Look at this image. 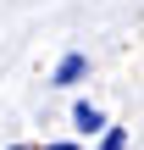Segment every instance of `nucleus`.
Here are the masks:
<instances>
[{"mask_svg": "<svg viewBox=\"0 0 144 150\" xmlns=\"http://www.w3.org/2000/svg\"><path fill=\"white\" fill-rule=\"evenodd\" d=\"M83 72H89V56H78V50H72V56H61V61H55V78H50V83H61V89H67V83H78Z\"/></svg>", "mask_w": 144, "mask_h": 150, "instance_id": "1", "label": "nucleus"}, {"mask_svg": "<svg viewBox=\"0 0 144 150\" xmlns=\"http://www.w3.org/2000/svg\"><path fill=\"white\" fill-rule=\"evenodd\" d=\"M6 150H33V145H6Z\"/></svg>", "mask_w": 144, "mask_h": 150, "instance_id": "5", "label": "nucleus"}, {"mask_svg": "<svg viewBox=\"0 0 144 150\" xmlns=\"http://www.w3.org/2000/svg\"><path fill=\"white\" fill-rule=\"evenodd\" d=\"M100 150H128V128H100Z\"/></svg>", "mask_w": 144, "mask_h": 150, "instance_id": "3", "label": "nucleus"}, {"mask_svg": "<svg viewBox=\"0 0 144 150\" xmlns=\"http://www.w3.org/2000/svg\"><path fill=\"white\" fill-rule=\"evenodd\" d=\"M44 150H78V145H44Z\"/></svg>", "mask_w": 144, "mask_h": 150, "instance_id": "4", "label": "nucleus"}, {"mask_svg": "<svg viewBox=\"0 0 144 150\" xmlns=\"http://www.w3.org/2000/svg\"><path fill=\"white\" fill-rule=\"evenodd\" d=\"M72 122H78L83 134H100V128H105V117H100V106H89V100H78V106H72Z\"/></svg>", "mask_w": 144, "mask_h": 150, "instance_id": "2", "label": "nucleus"}]
</instances>
